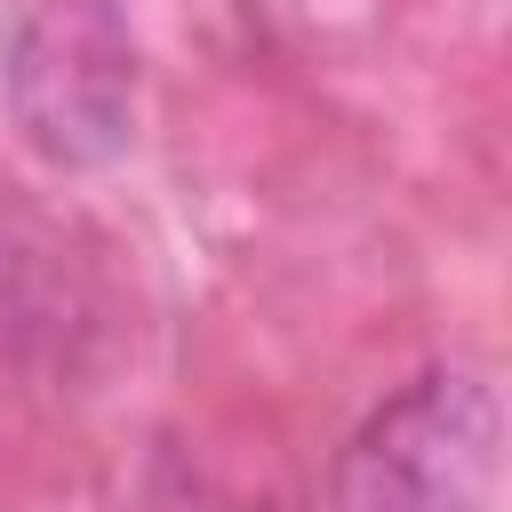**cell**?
Segmentation results:
<instances>
[{"instance_id": "6da1fadb", "label": "cell", "mask_w": 512, "mask_h": 512, "mask_svg": "<svg viewBox=\"0 0 512 512\" xmlns=\"http://www.w3.org/2000/svg\"><path fill=\"white\" fill-rule=\"evenodd\" d=\"M504 400L472 368H424L336 456V512H496Z\"/></svg>"}, {"instance_id": "7a4b0ae2", "label": "cell", "mask_w": 512, "mask_h": 512, "mask_svg": "<svg viewBox=\"0 0 512 512\" xmlns=\"http://www.w3.org/2000/svg\"><path fill=\"white\" fill-rule=\"evenodd\" d=\"M0 80L16 136L48 168H104L136 136V40L112 0H32Z\"/></svg>"}]
</instances>
